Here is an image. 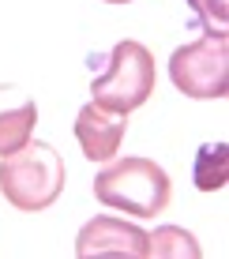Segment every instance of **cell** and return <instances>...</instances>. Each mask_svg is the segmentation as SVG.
<instances>
[{
    "label": "cell",
    "mask_w": 229,
    "mask_h": 259,
    "mask_svg": "<svg viewBox=\"0 0 229 259\" xmlns=\"http://www.w3.org/2000/svg\"><path fill=\"white\" fill-rule=\"evenodd\" d=\"M199 30L210 38H229V0H188Z\"/></svg>",
    "instance_id": "30bf717a"
},
{
    "label": "cell",
    "mask_w": 229,
    "mask_h": 259,
    "mask_svg": "<svg viewBox=\"0 0 229 259\" xmlns=\"http://www.w3.org/2000/svg\"><path fill=\"white\" fill-rule=\"evenodd\" d=\"M94 195L98 203L124 210L131 218H154L169 207L173 181L151 158H120L94 177Z\"/></svg>",
    "instance_id": "7a4b0ae2"
},
{
    "label": "cell",
    "mask_w": 229,
    "mask_h": 259,
    "mask_svg": "<svg viewBox=\"0 0 229 259\" xmlns=\"http://www.w3.org/2000/svg\"><path fill=\"white\" fill-rule=\"evenodd\" d=\"M38 124V105L19 87H0V158L30 143Z\"/></svg>",
    "instance_id": "52a82bcc"
},
{
    "label": "cell",
    "mask_w": 229,
    "mask_h": 259,
    "mask_svg": "<svg viewBox=\"0 0 229 259\" xmlns=\"http://www.w3.org/2000/svg\"><path fill=\"white\" fill-rule=\"evenodd\" d=\"M128 136V117L120 113H109L102 105L86 102L75 117V139L83 147V158L90 162H113L120 150V143Z\"/></svg>",
    "instance_id": "8992f818"
},
{
    "label": "cell",
    "mask_w": 229,
    "mask_h": 259,
    "mask_svg": "<svg viewBox=\"0 0 229 259\" xmlns=\"http://www.w3.org/2000/svg\"><path fill=\"white\" fill-rule=\"evenodd\" d=\"M64 181H68V169L60 150H53L41 139L0 158V192L23 214L49 210L64 192Z\"/></svg>",
    "instance_id": "6da1fadb"
},
{
    "label": "cell",
    "mask_w": 229,
    "mask_h": 259,
    "mask_svg": "<svg viewBox=\"0 0 229 259\" xmlns=\"http://www.w3.org/2000/svg\"><path fill=\"white\" fill-rule=\"evenodd\" d=\"M105 60H109V68H105V75H98L90 83V102L109 109V113H120V117H128L131 109L147 105V98L154 94V57H151V49L124 38V41L113 46V53Z\"/></svg>",
    "instance_id": "3957f363"
},
{
    "label": "cell",
    "mask_w": 229,
    "mask_h": 259,
    "mask_svg": "<svg viewBox=\"0 0 229 259\" xmlns=\"http://www.w3.org/2000/svg\"><path fill=\"white\" fill-rule=\"evenodd\" d=\"M105 4H131V0H105Z\"/></svg>",
    "instance_id": "8fae6325"
},
{
    "label": "cell",
    "mask_w": 229,
    "mask_h": 259,
    "mask_svg": "<svg viewBox=\"0 0 229 259\" xmlns=\"http://www.w3.org/2000/svg\"><path fill=\"white\" fill-rule=\"evenodd\" d=\"M147 255H173V259H199L196 237L188 233V229H177V226H162L154 229V233H147Z\"/></svg>",
    "instance_id": "9c48e42d"
},
{
    "label": "cell",
    "mask_w": 229,
    "mask_h": 259,
    "mask_svg": "<svg viewBox=\"0 0 229 259\" xmlns=\"http://www.w3.org/2000/svg\"><path fill=\"white\" fill-rule=\"evenodd\" d=\"M75 255L79 259H94V255H128V259H143L147 255V233L139 226H128L120 218L98 214L90 218L75 237Z\"/></svg>",
    "instance_id": "5b68a950"
},
{
    "label": "cell",
    "mask_w": 229,
    "mask_h": 259,
    "mask_svg": "<svg viewBox=\"0 0 229 259\" xmlns=\"http://www.w3.org/2000/svg\"><path fill=\"white\" fill-rule=\"evenodd\" d=\"M169 79L188 98H225L229 94V38L203 34L169 57Z\"/></svg>",
    "instance_id": "277c9868"
},
{
    "label": "cell",
    "mask_w": 229,
    "mask_h": 259,
    "mask_svg": "<svg viewBox=\"0 0 229 259\" xmlns=\"http://www.w3.org/2000/svg\"><path fill=\"white\" fill-rule=\"evenodd\" d=\"M225 150H229L225 143H207V147H199L196 169H192L199 192H218V188H225V162H229Z\"/></svg>",
    "instance_id": "ba28073f"
}]
</instances>
